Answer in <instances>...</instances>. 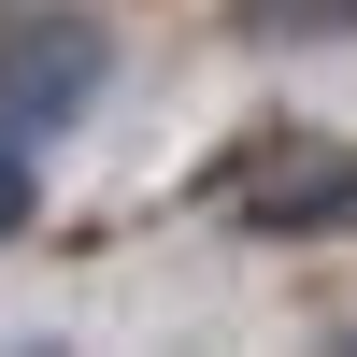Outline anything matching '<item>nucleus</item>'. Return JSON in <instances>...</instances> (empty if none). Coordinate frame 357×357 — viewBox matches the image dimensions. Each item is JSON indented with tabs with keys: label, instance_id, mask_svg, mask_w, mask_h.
<instances>
[{
	"label": "nucleus",
	"instance_id": "nucleus-1",
	"mask_svg": "<svg viewBox=\"0 0 357 357\" xmlns=\"http://www.w3.org/2000/svg\"><path fill=\"white\" fill-rule=\"evenodd\" d=\"M15 43H29V72L0 57V129H57V114L100 86V29L86 15H15Z\"/></svg>",
	"mask_w": 357,
	"mask_h": 357
},
{
	"label": "nucleus",
	"instance_id": "nucleus-2",
	"mask_svg": "<svg viewBox=\"0 0 357 357\" xmlns=\"http://www.w3.org/2000/svg\"><path fill=\"white\" fill-rule=\"evenodd\" d=\"M343 215H357V172L343 158H314L301 186H257V229H343Z\"/></svg>",
	"mask_w": 357,
	"mask_h": 357
},
{
	"label": "nucleus",
	"instance_id": "nucleus-3",
	"mask_svg": "<svg viewBox=\"0 0 357 357\" xmlns=\"http://www.w3.org/2000/svg\"><path fill=\"white\" fill-rule=\"evenodd\" d=\"M243 29H357V0H243Z\"/></svg>",
	"mask_w": 357,
	"mask_h": 357
},
{
	"label": "nucleus",
	"instance_id": "nucleus-4",
	"mask_svg": "<svg viewBox=\"0 0 357 357\" xmlns=\"http://www.w3.org/2000/svg\"><path fill=\"white\" fill-rule=\"evenodd\" d=\"M15 215H29V172H15V158H0V229H15Z\"/></svg>",
	"mask_w": 357,
	"mask_h": 357
}]
</instances>
